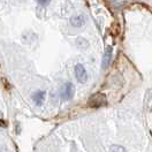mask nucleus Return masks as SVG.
<instances>
[{"label": "nucleus", "mask_w": 152, "mask_h": 152, "mask_svg": "<svg viewBox=\"0 0 152 152\" xmlns=\"http://www.w3.org/2000/svg\"><path fill=\"white\" fill-rule=\"evenodd\" d=\"M76 44H77V46H78V48H88V45H89V43L86 42L84 38H82V37L77 38Z\"/></svg>", "instance_id": "nucleus-7"}, {"label": "nucleus", "mask_w": 152, "mask_h": 152, "mask_svg": "<svg viewBox=\"0 0 152 152\" xmlns=\"http://www.w3.org/2000/svg\"><path fill=\"white\" fill-rule=\"evenodd\" d=\"M50 1L51 0H37V2L40 6H48V4H50Z\"/></svg>", "instance_id": "nucleus-9"}, {"label": "nucleus", "mask_w": 152, "mask_h": 152, "mask_svg": "<svg viewBox=\"0 0 152 152\" xmlns=\"http://www.w3.org/2000/svg\"><path fill=\"white\" fill-rule=\"evenodd\" d=\"M32 99L36 103V105L40 106V105L43 104L44 99H45V92L44 91H37V92H35L34 96H32Z\"/></svg>", "instance_id": "nucleus-6"}, {"label": "nucleus", "mask_w": 152, "mask_h": 152, "mask_svg": "<svg viewBox=\"0 0 152 152\" xmlns=\"http://www.w3.org/2000/svg\"><path fill=\"white\" fill-rule=\"evenodd\" d=\"M88 104H89V106H91V107H100V106L106 104V97L103 94L92 95L90 97Z\"/></svg>", "instance_id": "nucleus-2"}, {"label": "nucleus", "mask_w": 152, "mask_h": 152, "mask_svg": "<svg viewBox=\"0 0 152 152\" xmlns=\"http://www.w3.org/2000/svg\"><path fill=\"white\" fill-rule=\"evenodd\" d=\"M110 152H127L126 149L121 145H112L111 149H110Z\"/></svg>", "instance_id": "nucleus-8"}, {"label": "nucleus", "mask_w": 152, "mask_h": 152, "mask_svg": "<svg viewBox=\"0 0 152 152\" xmlns=\"http://www.w3.org/2000/svg\"><path fill=\"white\" fill-rule=\"evenodd\" d=\"M84 23H86V18L83 15H75V16L70 18V24L73 27L80 28V27L84 26Z\"/></svg>", "instance_id": "nucleus-5"}, {"label": "nucleus", "mask_w": 152, "mask_h": 152, "mask_svg": "<svg viewBox=\"0 0 152 152\" xmlns=\"http://www.w3.org/2000/svg\"><path fill=\"white\" fill-rule=\"evenodd\" d=\"M112 56H113V50H112L111 46H107L104 52V56H103V60H102L103 69H106L107 67L110 66V64L112 61Z\"/></svg>", "instance_id": "nucleus-4"}, {"label": "nucleus", "mask_w": 152, "mask_h": 152, "mask_svg": "<svg viewBox=\"0 0 152 152\" xmlns=\"http://www.w3.org/2000/svg\"><path fill=\"white\" fill-rule=\"evenodd\" d=\"M74 94H75V86H74L73 83H70V82L65 83V84L62 86V88H61V90H60V96H61V98H62L64 100H69V99H72Z\"/></svg>", "instance_id": "nucleus-1"}, {"label": "nucleus", "mask_w": 152, "mask_h": 152, "mask_svg": "<svg viewBox=\"0 0 152 152\" xmlns=\"http://www.w3.org/2000/svg\"><path fill=\"white\" fill-rule=\"evenodd\" d=\"M0 152H8V149L6 148V145L0 144Z\"/></svg>", "instance_id": "nucleus-10"}, {"label": "nucleus", "mask_w": 152, "mask_h": 152, "mask_svg": "<svg viewBox=\"0 0 152 152\" xmlns=\"http://www.w3.org/2000/svg\"><path fill=\"white\" fill-rule=\"evenodd\" d=\"M75 76L76 80L80 82V83H86V80H88V74H86V68L83 67V65L81 64H77L75 66Z\"/></svg>", "instance_id": "nucleus-3"}]
</instances>
